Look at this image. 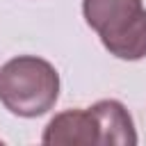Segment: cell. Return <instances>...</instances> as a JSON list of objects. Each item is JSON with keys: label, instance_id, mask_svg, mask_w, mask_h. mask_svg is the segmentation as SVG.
<instances>
[{"label": "cell", "instance_id": "cell-1", "mask_svg": "<svg viewBox=\"0 0 146 146\" xmlns=\"http://www.w3.org/2000/svg\"><path fill=\"white\" fill-rule=\"evenodd\" d=\"M59 98L57 68L34 55H18L0 66V103L16 116L34 119L55 107Z\"/></svg>", "mask_w": 146, "mask_h": 146}, {"label": "cell", "instance_id": "cell-2", "mask_svg": "<svg viewBox=\"0 0 146 146\" xmlns=\"http://www.w3.org/2000/svg\"><path fill=\"white\" fill-rule=\"evenodd\" d=\"M87 25L116 59L146 57V9L141 0H82Z\"/></svg>", "mask_w": 146, "mask_h": 146}, {"label": "cell", "instance_id": "cell-3", "mask_svg": "<svg viewBox=\"0 0 146 146\" xmlns=\"http://www.w3.org/2000/svg\"><path fill=\"white\" fill-rule=\"evenodd\" d=\"M41 141L52 146H105V132L96 107L91 105L87 110H66L55 114L48 121Z\"/></svg>", "mask_w": 146, "mask_h": 146}, {"label": "cell", "instance_id": "cell-4", "mask_svg": "<svg viewBox=\"0 0 146 146\" xmlns=\"http://www.w3.org/2000/svg\"><path fill=\"white\" fill-rule=\"evenodd\" d=\"M94 107L103 121L105 146H135L137 144L135 123H132V116L128 114V110L123 107V103H119L114 98H105V100L94 103Z\"/></svg>", "mask_w": 146, "mask_h": 146}]
</instances>
